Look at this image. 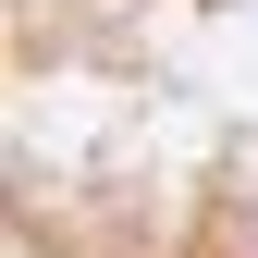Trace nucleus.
I'll return each instance as SVG.
<instances>
[{
    "mask_svg": "<svg viewBox=\"0 0 258 258\" xmlns=\"http://www.w3.org/2000/svg\"><path fill=\"white\" fill-rule=\"evenodd\" d=\"M13 86L37 258H258V0H13Z\"/></svg>",
    "mask_w": 258,
    "mask_h": 258,
    "instance_id": "1",
    "label": "nucleus"
}]
</instances>
